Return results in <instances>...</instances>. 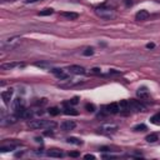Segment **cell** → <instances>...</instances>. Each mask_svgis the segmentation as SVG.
Returning a JSON list of instances; mask_svg holds the SVG:
<instances>
[{
	"label": "cell",
	"mask_w": 160,
	"mask_h": 160,
	"mask_svg": "<svg viewBox=\"0 0 160 160\" xmlns=\"http://www.w3.org/2000/svg\"><path fill=\"white\" fill-rule=\"evenodd\" d=\"M95 14L102 18L104 20H113L116 18V14L113 9L110 8H105V6H99V8H95Z\"/></svg>",
	"instance_id": "obj_1"
},
{
	"label": "cell",
	"mask_w": 160,
	"mask_h": 160,
	"mask_svg": "<svg viewBox=\"0 0 160 160\" xmlns=\"http://www.w3.org/2000/svg\"><path fill=\"white\" fill-rule=\"evenodd\" d=\"M20 43H22V38L20 36H11L2 40V49L3 50H13L15 49Z\"/></svg>",
	"instance_id": "obj_2"
},
{
	"label": "cell",
	"mask_w": 160,
	"mask_h": 160,
	"mask_svg": "<svg viewBox=\"0 0 160 160\" xmlns=\"http://www.w3.org/2000/svg\"><path fill=\"white\" fill-rule=\"evenodd\" d=\"M56 124L51 123L49 120H44V119H40V120H30L28 123V126L30 129H45V128H54Z\"/></svg>",
	"instance_id": "obj_3"
},
{
	"label": "cell",
	"mask_w": 160,
	"mask_h": 160,
	"mask_svg": "<svg viewBox=\"0 0 160 160\" xmlns=\"http://www.w3.org/2000/svg\"><path fill=\"white\" fill-rule=\"evenodd\" d=\"M83 83H84L83 80L70 79V80H66L65 83H60V84H58V88H60V89H70V88H75V86L82 85Z\"/></svg>",
	"instance_id": "obj_4"
},
{
	"label": "cell",
	"mask_w": 160,
	"mask_h": 160,
	"mask_svg": "<svg viewBox=\"0 0 160 160\" xmlns=\"http://www.w3.org/2000/svg\"><path fill=\"white\" fill-rule=\"evenodd\" d=\"M145 105L135 99H130L129 100V110H134V111H145Z\"/></svg>",
	"instance_id": "obj_5"
},
{
	"label": "cell",
	"mask_w": 160,
	"mask_h": 160,
	"mask_svg": "<svg viewBox=\"0 0 160 160\" xmlns=\"http://www.w3.org/2000/svg\"><path fill=\"white\" fill-rule=\"evenodd\" d=\"M118 129H119V126L116 124H114V123H105V124H103L102 126L99 128V131L105 133V134H111V133H115Z\"/></svg>",
	"instance_id": "obj_6"
},
{
	"label": "cell",
	"mask_w": 160,
	"mask_h": 160,
	"mask_svg": "<svg viewBox=\"0 0 160 160\" xmlns=\"http://www.w3.org/2000/svg\"><path fill=\"white\" fill-rule=\"evenodd\" d=\"M103 110L105 114H118L120 111V106H119V103H111V104L105 105Z\"/></svg>",
	"instance_id": "obj_7"
},
{
	"label": "cell",
	"mask_w": 160,
	"mask_h": 160,
	"mask_svg": "<svg viewBox=\"0 0 160 160\" xmlns=\"http://www.w3.org/2000/svg\"><path fill=\"white\" fill-rule=\"evenodd\" d=\"M0 68H2V70H13L15 68H25V64L24 63H4L0 65Z\"/></svg>",
	"instance_id": "obj_8"
},
{
	"label": "cell",
	"mask_w": 160,
	"mask_h": 160,
	"mask_svg": "<svg viewBox=\"0 0 160 160\" xmlns=\"http://www.w3.org/2000/svg\"><path fill=\"white\" fill-rule=\"evenodd\" d=\"M75 126H76V123L73 122V120H65V122L60 124V129L63 131H70V130L75 129Z\"/></svg>",
	"instance_id": "obj_9"
},
{
	"label": "cell",
	"mask_w": 160,
	"mask_h": 160,
	"mask_svg": "<svg viewBox=\"0 0 160 160\" xmlns=\"http://www.w3.org/2000/svg\"><path fill=\"white\" fill-rule=\"evenodd\" d=\"M149 16H150L149 11L145 9H142L135 14V20H138V22H145V20L149 19Z\"/></svg>",
	"instance_id": "obj_10"
},
{
	"label": "cell",
	"mask_w": 160,
	"mask_h": 160,
	"mask_svg": "<svg viewBox=\"0 0 160 160\" xmlns=\"http://www.w3.org/2000/svg\"><path fill=\"white\" fill-rule=\"evenodd\" d=\"M68 71L70 74H75V75H83V74L86 73L85 69L83 66H80V65H70L68 68Z\"/></svg>",
	"instance_id": "obj_11"
},
{
	"label": "cell",
	"mask_w": 160,
	"mask_h": 160,
	"mask_svg": "<svg viewBox=\"0 0 160 160\" xmlns=\"http://www.w3.org/2000/svg\"><path fill=\"white\" fill-rule=\"evenodd\" d=\"M11 106H13L14 111H16V110H19L20 108H23V106H25V103H24V99H23V98H15V99L13 100V103H11Z\"/></svg>",
	"instance_id": "obj_12"
},
{
	"label": "cell",
	"mask_w": 160,
	"mask_h": 160,
	"mask_svg": "<svg viewBox=\"0 0 160 160\" xmlns=\"http://www.w3.org/2000/svg\"><path fill=\"white\" fill-rule=\"evenodd\" d=\"M136 95H138L140 99H143V100H146V99L150 98V94H149V90L146 89V86L139 88L138 91H136Z\"/></svg>",
	"instance_id": "obj_13"
},
{
	"label": "cell",
	"mask_w": 160,
	"mask_h": 160,
	"mask_svg": "<svg viewBox=\"0 0 160 160\" xmlns=\"http://www.w3.org/2000/svg\"><path fill=\"white\" fill-rule=\"evenodd\" d=\"M50 71H51L58 79H60V80H66V79H68V74L64 73L63 69H51Z\"/></svg>",
	"instance_id": "obj_14"
},
{
	"label": "cell",
	"mask_w": 160,
	"mask_h": 160,
	"mask_svg": "<svg viewBox=\"0 0 160 160\" xmlns=\"http://www.w3.org/2000/svg\"><path fill=\"white\" fill-rule=\"evenodd\" d=\"M63 111H64L65 115H73V116H76V115L79 114L78 110H75L74 108H71L69 103H64V109H63Z\"/></svg>",
	"instance_id": "obj_15"
},
{
	"label": "cell",
	"mask_w": 160,
	"mask_h": 160,
	"mask_svg": "<svg viewBox=\"0 0 160 160\" xmlns=\"http://www.w3.org/2000/svg\"><path fill=\"white\" fill-rule=\"evenodd\" d=\"M13 94H14V90H13V89H9V90H5V91L2 93V99L4 100L5 104H9V103H10Z\"/></svg>",
	"instance_id": "obj_16"
},
{
	"label": "cell",
	"mask_w": 160,
	"mask_h": 160,
	"mask_svg": "<svg viewBox=\"0 0 160 160\" xmlns=\"http://www.w3.org/2000/svg\"><path fill=\"white\" fill-rule=\"evenodd\" d=\"M48 156L50 158H63V151L62 150H59V149H50L48 153H46Z\"/></svg>",
	"instance_id": "obj_17"
},
{
	"label": "cell",
	"mask_w": 160,
	"mask_h": 160,
	"mask_svg": "<svg viewBox=\"0 0 160 160\" xmlns=\"http://www.w3.org/2000/svg\"><path fill=\"white\" fill-rule=\"evenodd\" d=\"M62 16L68 20H76L79 18V14L74 13V11H64V13H62Z\"/></svg>",
	"instance_id": "obj_18"
},
{
	"label": "cell",
	"mask_w": 160,
	"mask_h": 160,
	"mask_svg": "<svg viewBox=\"0 0 160 160\" xmlns=\"http://www.w3.org/2000/svg\"><path fill=\"white\" fill-rule=\"evenodd\" d=\"M66 142L69 144H74V145H82L83 142H82V139H79V138H75V136H70L66 139Z\"/></svg>",
	"instance_id": "obj_19"
},
{
	"label": "cell",
	"mask_w": 160,
	"mask_h": 160,
	"mask_svg": "<svg viewBox=\"0 0 160 160\" xmlns=\"http://www.w3.org/2000/svg\"><path fill=\"white\" fill-rule=\"evenodd\" d=\"M145 140L148 143H155V142H158V140H159V135L158 134H149L145 138Z\"/></svg>",
	"instance_id": "obj_20"
},
{
	"label": "cell",
	"mask_w": 160,
	"mask_h": 160,
	"mask_svg": "<svg viewBox=\"0 0 160 160\" xmlns=\"http://www.w3.org/2000/svg\"><path fill=\"white\" fill-rule=\"evenodd\" d=\"M150 123L155 124V125H160V113H158L150 118Z\"/></svg>",
	"instance_id": "obj_21"
},
{
	"label": "cell",
	"mask_w": 160,
	"mask_h": 160,
	"mask_svg": "<svg viewBox=\"0 0 160 160\" xmlns=\"http://www.w3.org/2000/svg\"><path fill=\"white\" fill-rule=\"evenodd\" d=\"M54 13V9H51V8H46V9H44V10H42L38 15L39 16H48V15H51Z\"/></svg>",
	"instance_id": "obj_22"
},
{
	"label": "cell",
	"mask_w": 160,
	"mask_h": 160,
	"mask_svg": "<svg viewBox=\"0 0 160 160\" xmlns=\"http://www.w3.org/2000/svg\"><path fill=\"white\" fill-rule=\"evenodd\" d=\"M48 113H49L51 116H56V115H59V114H60V109H59V108H56V106H53V108L48 109Z\"/></svg>",
	"instance_id": "obj_23"
},
{
	"label": "cell",
	"mask_w": 160,
	"mask_h": 160,
	"mask_svg": "<svg viewBox=\"0 0 160 160\" xmlns=\"http://www.w3.org/2000/svg\"><path fill=\"white\" fill-rule=\"evenodd\" d=\"M15 145H8V146H5V145H3V146H0V151L2 153H6V151H11V150H15Z\"/></svg>",
	"instance_id": "obj_24"
},
{
	"label": "cell",
	"mask_w": 160,
	"mask_h": 160,
	"mask_svg": "<svg viewBox=\"0 0 160 160\" xmlns=\"http://www.w3.org/2000/svg\"><path fill=\"white\" fill-rule=\"evenodd\" d=\"M133 130H134V131H144V130H146V125H144V124H138V125H135V126L133 128Z\"/></svg>",
	"instance_id": "obj_25"
},
{
	"label": "cell",
	"mask_w": 160,
	"mask_h": 160,
	"mask_svg": "<svg viewBox=\"0 0 160 160\" xmlns=\"http://www.w3.org/2000/svg\"><path fill=\"white\" fill-rule=\"evenodd\" d=\"M85 110H86V111H89V113H94L96 109H95V105H94V104L88 103V104H85Z\"/></svg>",
	"instance_id": "obj_26"
},
{
	"label": "cell",
	"mask_w": 160,
	"mask_h": 160,
	"mask_svg": "<svg viewBox=\"0 0 160 160\" xmlns=\"http://www.w3.org/2000/svg\"><path fill=\"white\" fill-rule=\"evenodd\" d=\"M89 74L90 75H100V74H102V69H100V68H93V69H90Z\"/></svg>",
	"instance_id": "obj_27"
},
{
	"label": "cell",
	"mask_w": 160,
	"mask_h": 160,
	"mask_svg": "<svg viewBox=\"0 0 160 160\" xmlns=\"http://www.w3.org/2000/svg\"><path fill=\"white\" fill-rule=\"evenodd\" d=\"M35 66H39V68H50V64L49 63H45V62H38L34 64Z\"/></svg>",
	"instance_id": "obj_28"
},
{
	"label": "cell",
	"mask_w": 160,
	"mask_h": 160,
	"mask_svg": "<svg viewBox=\"0 0 160 160\" xmlns=\"http://www.w3.org/2000/svg\"><path fill=\"white\" fill-rule=\"evenodd\" d=\"M83 55H85V56H91V55H94V49H93V48H86V49L83 51Z\"/></svg>",
	"instance_id": "obj_29"
},
{
	"label": "cell",
	"mask_w": 160,
	"mask_h": 160,
	"mask_svg": "<svg viewBox=\"0 0 160 160\" xmlns=\"http://www.w3.org/2000/svg\"><path fill=\"white\" fill-rule=\"evenodd\" d=\"M78 103H79V98H78V96H74L73 99L69 100V104H70V105H76Z\"/></svg>",
	"instance_id": "obj_30"
},
{
	"label": "cell",
	"mask_w": 160,
	"mask_h": 160,
	"mask_svg": "<svg viewBox=\"0 0 160 160\" xmlns=\"http://www.w3.org/2000/svg\"><path fill=\"white\" fill-rule=\"evenodd\" d=\"M69 156H71V158H78V156H80V153H79V151H70V153H69Z\"/></svg>",
	"instance_id": "obj_31"
},
{
	"label": "cell",
	"mask_w": 160,
	"mask_h": 160,
	"mask_svg": "<svg viewBox=\"0 0 160 160\" xmlns=\"http://www.w3.org/2000/svg\"><path fill=\"white\" fill-rule=\"evenodd\" d=\"M39 2H42V0H24L25 4H34V3H39Z\"/></svg>",
	"instance_id": "obj_32"
},
{
	"label": "cell",
	"mask_w": 160,
	"mask_h": 160,
	"mask_svg": "<svg viewBox=\"0 0 160 160\" xmlns=\"http://www.w3.org/2000/svg\"><path fill=\"white\" fill-rule=\"evenodd\" d=\"M155 48V44L154 43H148L146 44V49H154Z\"/></svg>",
	"instance_id": "obj_33"
},
{
	"label": "cell",
	"mask_w": 160,
	"mask_h": 160,
	"mask_svg": "<svg viewBox=\"0 0 160 160\" xmlns=\"http://www.w3.org/2000/svg\"><path fill=\"white\" fill-rule=\"evenodd\" d=\"M103 158H104V159H115L116 156H115V155H111V154H109V155H103Z\"/></svg>",
	"instance_id": "obj_34"
},
{
	"label": "cell",
	"mask_w": 160,
	"mask_h": 160,
	"mask_svg": "<svg viewBox=\"0 0 160 160\" xmlns=\"http://www.w3.org/2000/svg\"><path fill=\"white\" fill-rule=\"evenodd\" d=\"M84 158H85V159H95V156H94V155H91V154H86Z\"/></svg>",
	"instance_id": "obj_35"
},
{
	"label": "cell",
	"mask_w": 160,
	"mask_h": 160,
	"mask_svg": "<svg viewBox=\"0 0 160 160\" xmlns=\"http://www.w3.org/2000/svg\"><path fill=\"white\" fill-rule=\"evenodd\" d=\"M44 134H45L46 136H50V135H53V131H45Z\"/></svg>",
	"instance_id": "obj_36"
},
{
	"label": "cell",
	"mask_w": 160,
	"mask_h": 160,
	"mask_svg": "<svg viewBox=\"0 0 160 160\" xmlns=\"http://www.w3.org/2000/svg\"><path fill=\"white\" fill-rule=\"evenodd\" d=\"M156 2H160V0H156Z\"/></svg>",
	"instance_id": "obj_37"
}]
</instances>
